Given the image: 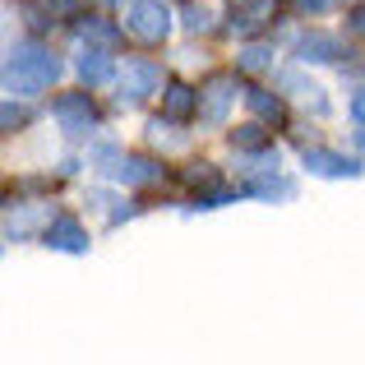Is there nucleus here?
Here are the masks:
<instances>
[{
    "mask_svg": "<svg viewBox=\"0 0 365 365\" xmlns=\"http://www.w3.org/2000/svg\"><path fill=\"white\" fill-rule=\"evenodd\" d=\"M268 65H273V51H268V46L250 42L245 51H241V70H268Z\"/></svg>",
    "mask_w": 365,
    "mask_h": 365,
    "instance_id": "nucleus-17",
    "label": "nucleus"
},
{
    "mask_svg": "<svg viewBox=\"0 0 365 365\" xmlns=\"http://www.w3.org/2000/svg\"><path fill=\"white\" fill-rule=\"evenodd\" d=\"M46 245L65 250V255H88V232L79 227V217H56L46 227Z\"/></svg>",
    "mask_w": 365,
    "mask_h": 365,
    "instance_id": "nucleus-6",
    "label": "nucleus"
},
{
    "mask_svg": "<svg viewBox=\"0 0 365 365\" xmlns=\"http://www.w3.org/2000/svg\"><path fill=\"white\" fill-rule=\"evenodd\" d=\"M232 148L259 153V148H264V130H259V125H241V130H232Z\"/></svg>",
    "mask_w": 365,
    "mask_h": 365,
    "instance_id": "nucleus-16",
    "label": "nucleus"
},
{
    "mask_svg": "<svg viewBox=\"0 0 365 365\" xmlns=\"http://www.w3.org/2000/svg\"><path fill=\"white\" fill-rule=\"evenodd\" d=\"M0 120H5V130H14V125H24V120H28V111H24V107H14V102H5Z\"/></svg>",
    "mask_w": 365,
    "mask_h": 365,
    "instance_id": "nucleus-21",
    "label": "nucleus"
},
{
    "mask_svg": "<svg viewBox=\"0 0 365 365\" xmlns=\"http://www.w3.org/2000/svg\"><path fill=\"white\" fill-rule=\"evenodd\" d=\"M125 33L139 42H162L171 33V14L162 0H130L125 5Z\"/></svg>",
    "mask_w": 365,
    "mask_h": 365,
    "instance_id": "nucleus-2",
    "label": "nucleus"
},
{
    "mask_svg": "<svg viewBox=\"0 0 365 365\" xmlns=\"http://www.w3.org/2000/svg\"><path fill=\"white\" fill-rule=\"evenodd\" d=\"M351 116L365 125V88H356V98H351Z\"/></svg>",
    "mask_w": 365,
    "mask_h": 365,
    "instance_id": "nucleus-23",
    "label": "nucleus"
},
{
    "mask_svg": "<svg viewBox=\"0 0 365 365\" xmlns=\"http://www.w3.org/2000/svg\"><path fill=\"white\" fill-rule=\"evenodd\" d=\"M305 167L314 176H329V180H351L356 176V162L342 158V153H329V148H305Z\"/></svg>",
    "mask_w": 365,
    "mask_h": 365,
    "instance_id": "nucleus-7",
    "label": "nucleus"
},
{
    "mask_svg": "<svg viewBox=\"0 0 365 365\" xmlns=\"http://www.w3.org/2000/svg\"><path fill=\"white\" fill-rule=\"evenodd\" d=\"M56 120L70 134H88L93 120H98V111H93L88 93H61V98H56Z\"/></svg>",
    "mask_w": 365,
    "mask_h": 365,
    "instance_id": "nucleus-4",
    "label": "nucleus"
},
{
    "mask_svg": "<svg viewBox=\"0 0 365 365\" xmlns=\"http://www.w3.org/2000/svg\"><path fill=\"white\" fill-rule=\"evenodd\" d=\"M111 176H116L120 185H153V180L162 176V167L153 158H120L116 167H111Z\"/></svg>",
    "mask_w": 365,
    "mask_h": 365,
    "instance_id": "nucleus-9",
    "label": "nucleus"
},
{
    "mask_svg": "<svg viewBox=\"0 0 365 365\" xmlns=\"http://www.w3.org/2000/svg\"><path fill=\"white\" fill-rule=\"evenodd\" d=\"M227 199H232V190H208V195H199V208H222Z\"/></svg>",
    "mask_w": 365,
    "mask_h": 365,
    "instance_id": "nucleus-22",
    "label": "nucleus"
},
{
    "mask_svg": "<svg viewBox=\"0 0 365 365\" xmlns=\"http://www.w3.org/2000/svg\"><path fill=\"white\" fill-rule=\"evenodd\" d=\"M250 111H255L259 120H273V125H282V120H287L282 98H277V93H264V88H250Z\"/></svg>",
    "mask_w": 365,
    "mask_h": 365,
    "instance_id": "nucleus-13",
    "label": "nucleus"
},
{
    "mask_svg": "<svg viewBox=\"0 0 365 365\" xmlns=\"http://www.w3.org/2000/svg\"><path fill=\"white\" fill-rule=\"evenodd\" d=\"M153 93H162V70L153 61H130L125 74H120V98L143 102V98H153Z\"/></svg>",
    "mask_w": 365,
    "mask_h": 365,
    "instance_id": "nucleus-3",
    "label": "nucleus"
},
{
    "mask_svg": "<svg viewBox=\"0 0 365 365\" xmlns=\"http://www.w3.org/2000/svg\"><path fill=\"white\" fill-rule=\"evenodd\" d=\"M301 61H338L342 56V42L338 37H329V33H310V37H301Z\"/></svg>",
    "mask_w": 365,
    "mask_h": 365,
    "instance_id": "nucleus-11",
    "label": "nucleus"
},
{
    "mask_svg": "<svg viewBox=\"0 0 365 365\" xmlns=\"http://www.w3.org/2000/svg\"><path fill=\"white\" fill-rule=\"evenodd\" d=\"M79 37H83V42H102V46H111V42H116V28L102 24V19H83V24H79Z\"/></svg>",
    "mask_w": 365,
    "mask_h": 365,
    "instance_id": "nucleus-15",
    "label": "nucleus"
},
{
    "mask_svg": "<svg viewBox=\"0 0 365 365\" xmlns=\"http://www.w3.org/2000/svg\"><path fill=\"white\" fill-rule=\"evenodd\" d=\"M282 83H287V88H296V93H301V98H305V107H314V111H319V116H324V111H329V102H324V93L314 88V83H305L301 74H287Z\"/></svg>",
    "mask_w": 365,
    "mask_h": 365,
    "instance_id": "nucleus-14",
    "label": "nucleus"
},
{
    "mask_svg": "<svg viewBox=\"0 0 365 365\" xmlns=\"http://www.w3.org/2000/svg\"><path fill=\"white\" fill-rule=\"evenodd\" d=\"M250 190L259 199H292V180H255Z\"/></svg>",
    "mask_w": 365,
    "mask_h": 365,
    "instance_id": "nucleus-18",
    "label": "nucleus"
},
{
    "mask_svg": "<svg viewBox=\"0 0 365 365\" xmlns=\"http://www.w3.org/2000/svg\"><path fill=\"white\" fill-rule=\"evenodd\" d=\"M199 107V93L185 88V83H167V93H162V116L167 120H190Z\"/></svg>",
    "mask_w": 365,
    "mask_h": 365,
    "instance_id": "nucleus-10",
    "label": "nucleus"
},
{
    "mask_svg": "<svg viewBox=\"0 0 365 365\" xmlns=\"http://www.w3.org/2000/svg\"><path fill=\"white\" fill-rule=\"evenodd\" d=\"M185 180H190V185H217V171L208 167V162H199V167L185 171Z\"/></svg>",
    "mask_w": 365,
    "mask_h": 365,
    "instance_id": "nucleus-20",
    "label": "nucleus"
},
{
    "mask_svg": "<svg viewBox=\"0 0 365 365\" xmlns=\"http://www.w3.org/2000/svg\"><path fill=\"white\" fill-rule=\"evenodd\" d=\"M74 70H79V79L88 83V88H93V83H107L111 79V56L102 51V42L98 46H83L79 61H74Z\"/></svg>",
    "mask_w": 365,
    "mask_h": 365,
    "instance_id": "nucleus-8",
    "label": "nucleus"
},
{
    "mask_svg": "<svg viewBox=\"0 0 365 365\" xmlns=\"http://www.w3.org/2000/svg\"><path fill=\"white\" fill-rule=\"evenodd\" d=\"M185 28L190 33H208V28H213V14H208V9H185Z\"/></svg>",
    "mask_w": 365,
    "mask_h": 365,
    "instance_id": "nucleus-19",
    "label": "nucleus"
},
{
    "mask_svg": "<svg viewBox=\"0 0 365 365\" xmlns=\"http://www.w3.org/2000/svg\"><path fill=\"white\" fill-rule=\"evenodd\" d=\"M277 0H245L241 9H236V33H255V28H264L268 19H273Z\"/></svg>",
    "mask_w": 365,
    "mask_h": 365,
    "instance_id": "nucleus-12",
    "label": "nucleus"
},
{
    "mask_svg": "<svg viewBox=\"0 0 365 365\" xmlns=\"http://www.w3.org/2000/svg\"><path fill=\"white\" fill-rule=\"evenodd\" d=\"M232 98H236V79H227V74L208 79L204 93H199V116H204L208 125H217L227 116V107H232Z\"/></svg>",
    "mask_w": 365,
    "mask_h": 365,
    "instance_id": "nucleus-5",
    "label": "nucleus"
},
{
    "mask_svg": "<svg viewBox=\"0 0 365 365\" xmlns=\"http://www.w3.org/2000/svg\"><path fill=\"white\" fill-rule=\"evenodd\" d=\"M232 5H245V0H232Z\"/></svg>",
    "mask_w": 365,
    "mask_h": 365,
    "instance_id": "nucleus-25",
    "label": "nucleus"
},
{
    "mask_svg": "<svg viewBox=\"0 0 365 365\" xmlns=\"http://www.w3.org/2000/svg\"><path fill=\"white\" fill-rule=\"evenodd\" d=\"M56 74H61V61L37 42H19L14 51L5 56V93L9 98H14V93L19 98H33V93L51 88Z\"/></svg>",
    "mask_w": 365,
    "mask_h": 365,
    "instance_id": "nucleus-1",
    "label": "nucleus"
},
{
    "mask_svg": "<svg viewBox=\"0 0 365 365\" xmlns=\"http://www.w3.org/2000/svg\"><path fill=\"white\" fill-rule=\"evenodd\" d=\"M351 33L365 37V9H356V14H351Z\"/></svg>",
    "mask_w": 365,
    "mask_h": 365,
    "instance_id": "nucleus-24",
    "label": "nucleus"
}]
</instances>
